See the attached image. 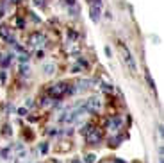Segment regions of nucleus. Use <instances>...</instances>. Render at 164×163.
<instances>
[{"label":"nucleus","mask_w":164,"mask_h":163,"mask_svg":"<svg viewBox=\"0 0 164 163\" xmlns=\"http://www.w3.org/2000/svg\"><path fill=\"white\" fill-rule=\"evenodd\" d=\"M43 72H45L46 75H52V74H54V65H45V66H43Z\"/></svg>","instance_id":"nucleus-13"},{"label":"nucleus","mask_w":164,"mask_h":163,"mask_svg":"<svg viewBox=\"0 0 164 163\" xmlns=\"http://www.w3.org/2000/svg\"><path fill=\"white\" fill-rule=\"evenodd\" d=\"M100 13H102V5H93V4H91V9H89V16H91V20L95 22V23L100 20Z\"/></svg>","instance_id":"nucleus-6"},{"label":"nucleus","mask_w":164,"mask_h":163,"mask_svg":"<svg viewBox=\"0 0 164 163\" xmlns=\"http://www.w3.org/2000/svg\"><path fill=\"white\" fill-rule=\"evenodd\" d=\"M86 108H87V111H95V113L102 111V101H100V97L98 95H91L87 99V102H86Z\"/></svg>","instance_id":"nucleus-3"},{"label":"nucleus","mask_w":164,"mask_h":163,"mask_svg":"<svg viewBox=\"0 0 164 163\" xmlns=\"http://www.w3.org/2000/svg\"><path fill=\"white\" fill-rule=\"evenodd\" d=\"M84 163H96V154L95 152H87L84 156Z\"/></svg>","instance_id":"nucleus-9"},{"label":"nucleus","mask_w":164,"mask_h":163,"mask_svg":"<svg viewBox=\"0 0 164 163\" xmlns=\"http://www.w3.org/2000/svg\"><path fill=\"white\" fill-rule=\"evenodd\" d=\"M66 2H68V4H71V5L75 4V0H66Z\"/></svg>","instance_id":"nucleus-27"},{"label":"nucleus","mask_w":164,"mask_h":163,"mask_svg":"<svg viewBox=\"0 0 164 163\" xmlns=\"http://www.w3.org/2000/svg\"><path fill=\"white\" fill-rule=\"evenodd\" d=\"M89 84H91L89 81H80L79 84H75V86H73V91H84V90H87V88H89Z\"/></svg>","instance_id":"nucleus-7"},{"label":"nucleus","mask_w":164,"mask_h":163,"mask_svg":"<svg viewBox=\"0 0 164 163\" xmlns=\"http://www.w3.org/2000/svg\"><path fill=\"white\" fill-rule=\"evenodd\" d=\"M9 154H11V149H9V147L0 149V158H2V160H7V158H9Z\"/></svg>","instance_id":"nucleus-11"},{"label":"nucleus","mask_w":164,"mask_h":163,"mask_svg":"<svg viewBox=\"0 0 164 163\" xmlns=\"http://www.w3.org/2000/svg\"><path fill=\"white\" fill-rule=\"evenodd\" d=\"M29 72H30L29 70V65L27 63H20V74L21 75H29Z\"/></svg>","instance_id":"nucleus-12"},{"label":"nucleus","mask_w":164,"mask_h":163,"mask_svg":"<svg viewBox=\"0 0 164 163\" xmlns=\"http://www.w3.org/2000/svg\"><path fill=\"white\" fill-rule=\"evenodd\" d=\"M20 0H5V4H18Z\"/></svg>","instance_id":"nucleus-25"},{"label":"nucleus","mask_w":164,"mask_h":163,"mask_svg":"<svg viewBox=\"0 0 164 163\" xmlns=\"http://www.w3.org/2000/svg\"><path fill=\"white\" fill-rule=\"evenodd\" d=\"M39 149H41V154H46L48 152V143H41Z\"/></svg>","instance_id":"nucleus-18"},{"label":"nucleus","mask_w":164,"mask_h":163,"mask_svg":"<svg viewBox=\"0 0 164 163\" xmlns=\"http://www.w3.org/2000/svg\"><path fill=\"white\" fill-rule=\"evenodd\" d=\"M30 18H32V20L36 22V23H39V18H38V16H36V15H34V13H32V15H30Z\"/></svg>","instance_id":"nucleus-22"},{"label":"nucleus","mask_w":164,"mask_h":163,"mask_svg":"<svg viewBox=\"0 0 164 163\" xmlns=\"http://www.w3.org/2000/svg\"><path fill=\"white\" fill-rule=\"evenodd\" d=\"M9 34H11V32H9V27H7V25H0V38L5 40Z\"/></svg>","instance_id":"nucleus-10"},{"label":"nucleus","mask_w":164,"mask_h":163,"mask_svg":"<svg viewBox=\"0 0 164 163\" xmlns=\"http://www.w3.org/2000/svg\"><path fill=\"white\" fill-rule=\"evenodd\" d=\"M86 136H87V142H93V143H96V142H100V140H102V133H100L96 127H93V129H91Z\"/></svg>","instance_id":"nucleus-5"},{"label":"nucleus","mask_w":164,"mask_h":163,"mask_svg":"<svg viewBox=\"0 0 164 163\" xmlns=\"http://www.w3.org/2000/svg\"><path fill=\"white\" fill-rule=\"evenodd\" d=\"M116 163H125V161H123V160H116Z\"/></svg>","instance_id":"nucleus-29"},{"label":"nucleus","mask_w":164,"mask_h":163,"mask_svg":"<svg viewBox=\"0 0 164 163\" xmlns=\"http://www.w3.org/2000/svg\"><path fill=\"white\" fill-rule=\"evenodd\" d=\"M2 133H4V135H7V136H11V127H9V125L5 124V125L2 127Z\"/></svg>","instance_id":"nucleus-17"},{"label":"nucleus","mask_w":164,"mask_h":163,"mask_svg":"<svg viewBox=\"0 0 164 163\" xmlns=\"http://www.w3.org/2000/svg\"><path fill=\"white\" fill-rule=\"evenodd\" d=\"M0 81H2V82H5V74H4V72L0 74Z\"/></svg>","instance_id":"nucleus-26"},{"label":"nucleus","mask_w":164,"mask_h":163,"mask_svg":"<svg viewBox=\"0 0 164 163\" xmlns=\"http://www.w3.org/2000/svg\"><path fill=\"white\" fill-rule=\"evenodd\" d=\"M118 48H120V52H121V56H123V59H125V63H127V66H128V70H130V72H136L137 66H136V61H134V58H132L128 47H127L123 41H118Z\"/></svg>","instance_id":"nucleus-1"},{"label":"nucleus","mask_w":164,"mask_h":163,"mask_svg":"<svg viewBox=\"0 0 164 163\" xmlns=\"http://www.w3.org/2000/svg\"><path fill=\"white\" fill-rule=\"evenodd\" d=\"M146 81H148V84H150V88L155 91V84H153V81H152V77H150V74H148V72H146Z\"/></svg>","instance_id":"nucleus-16"},{"label":"nucleus","mask_w":164,"mask_h":163,"mask_svg":"<svg viewBox=\"0 0 164 163\" xmlns=\"http://www.w3.org/2000/svg\"><path fill=\"white\" fill-rule=\"evenodd\" d=\"M30 45L36 47V48L45 47V45H46V38H45V34H41V32H34V34L30 36Z\"/></svg>","instance_id":"nucleus-4"},{"label":"nucleus","mask_w":164,"mask_h":163,"mask_svg":"<svg viewBox=\"0 0 164 163\" xmlns=\"http://www.w3.org/2000/svg\"><path fill=\"white\" fill-rule=\"evenodd\" d=\"M109 124H111L109 127H111L112 131H116V129H120V127H121V118H112Z\"/></svg>","instance_id":"nucleus-8"},{"label":"nucleus","mask_w":164,"mask_h":163,"mask_svg":"<svg viewBox=\"0 0 164 163\" xmlns=\"http://www.w3.org/2000/svg\"><path fill=\"white\" fill-rule=\"evenodd\" d=\"M64 91H66V82H57V84H54V86L48 88V97H52V99H62Z\"/></svg>","instance_id":"nucleus-2"},{"label":"nucleus","mask_w":164,"mask_h":163,"mask_svg":"<svg viewBox=\"0 0 164 163\" xmlns=\"http://www.w3.org/2000/svg\"><path fill=\"white\" fill-rule=\"evenodd\" d=\"M18 115H27V109H25V108H20V109H18Z\"/></svg>","instance_id":"nucleus-20"},{"label":"nucleus","mask_w":164,"mask_h":163,"mask_svg":"<svg viewBox=\"0 0 164 163\" xmlns=\"http://www.w3.org/2000/svg\"><path fill=\"white\" fill-rule=\"evenodd\" d=\"M89 4H93V5H102V0H89Z\"/></svg>","instance_id":"nucleus-19"},{"label":"nucleus","mask_w":164,"mask_h":163,"mask_svg":"<svg viewBox=\"0 0 164 163\" xmlns=\"http://www.w3.org/2000/svg\"><path fill=\"white\" fill-rule=\"evenodd\" d=\"M71 163H82V161H80V160H73Z\"/></svg>","instance_id":"nucleus-28"},{"label":"nucleus","mask_w":164,"mask_h":163,"mask_svg":"<svg viewBox=\"0 0 164 163\" xmlns=\"http://www.w3.org/2000/svg\"><path fill=\"white\" fill-rule=\"evenodd\" d=\"M29 61V54L25 52V50H21L20 52V63H27Z\"/></svg>","instance_id":"nucleus-14"},{"label":"nucleus","mask_w":164,"mask_h":163,"mask_svg":"<svg viewBox=\"0 0 164 163\" xmlns=\"http://www.w3.org/2000/svg\"><path fill=\"white\" fill-rule=\"evenodd\" d=\"M68 36H70V38H73V40H75V38H77V34H75V32H73V31H68Z\"/></svg>","instance_id":"nucleus-21"},{"label":"nucleus","mask_w":164,"mask_h":163,"mask_svg":"<svg viewBox=\"0 0 164 163\" xmlns=\"http://www.w3.org/2000/svg\"><path fill=\"white\" fill-rule=\"evenodd\" d=\"M4 58H5V56H4V54L0 52V68H2V65H4Z\"/></svg>","instance_id":"nucleus-23"},{"label":"nucleus","mask_w":164,"mask_h":163,"mask_svg":"<svg viewBox=\"0 0 164 163\" xmlns=\"http://www.w3.org/2000/svg\"><path fill=\"white\" fill-rule=\"evenodd\" d=\"M32 2H34L36 5H43V2H45V0H32Z\"/></svg>","instance_id":"nucleus-24"},{"label":"nucleus","mask_w":164,"mask_h":163,"mask_svg":"<svg viewBox=\"0 0 164 163\" xmlns=\"http://www.w3.org/2000/svg\"><path fill=\"white\" fill-rule=\"evenodd\" d=\"M14 23H16V27H18V29H23V27H25V20H23V18H16Z\"/></svg>","instance_id":"nucleus-15"}]
</instances>
